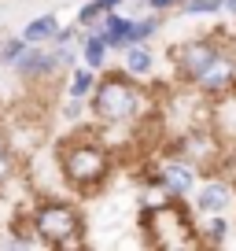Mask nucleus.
<instances>
[{"instance_id": "obj_13", "label": "nucleus", "mask_w": 236, "mask_h": 251, "mask_svg": "<svg viewBox=\"0 0 236 251\" xmlns=\"http://www.w3.org/2000/svg\"><path fill=\"white\" fill-rule=\"evenodd\" d=\"M96 71L89 67V63H81V67H71V78H67V93H71V100H89L96 89Z\"/></svg>"}, {"instance_id": "obj_17", "label": "nucleus", "mask_w": 236, "mask_h": 251, "mask_svg": "<svg viewBox=\"0 0 236 251\" xmlns=\"http://www.w3.org/2000/svg\"><path fill=\"white\" fill-rule=\"evenodd\" d=\"M159 26H163L159 23V11H151L148 19H137L133 23V45H148V41L159 33Z\"/></svg>"}, {"instance_id": "obj_5", "label": "nucleus", "mask_w": 236, "mask_h": 251, "mask_svg": "<svg viewBox=\"0 0 236 251\" xmlns=\"http://www.w3.org/2000/svg\"><path fill=\"white\" fill-rule=\"evenodd\" d=\"M221 45H225V33H211V37H192L185 45H173L170 48V63H173V74L185 89H192L199 81V74L218 59Z\"/></svg>"}, {"instance_id": "obj_2", "label": "nucleus", "mask_w": 236, "mask_h": 251, "mask_svg": "<svg viewBox=\"0 0 236 251\" xmlns=\"http://www.w3.org/2000/svg\"><path fill=\"white\" fill-rule=\"evenodd\" d=\"M89 107H93L96 122L103 126H133L148 115V93L133 81V74H118L107 71L96 81L93 96H89Z\"/></svg>"}, {"instance_id": "obj_24", "label": "nucleus", "mask_w": 236, "mask_h": 251, "mask_svg": "<svg viewBox=\"0 0 236 251\" xmlns=\"http://www.w3.org/2000/svg\"><path fill=\"white\" fill-rule=\"evenodd\" d=\"M8 148V133H4V129H0V151Z\"/></svg>"}, {"instance_id": "obj_6", "label": "nucleus", "mask_w": 236, "mask_h": 251, "mask_svg": "<svg viewBox=\"0 0 236 251\" xmlns=\"http://www.w3.org/2000/svg\"><path fill=\"white\" fill-rule=\"evenodd\" d=\"M233 89H236V41L225 37L218 59L199 74V81L192 85V93H199L203 100H218V96L233 93Z\"/></svg>"}, {"instance_id": "obj_3", "label": "nucleus", "mask_w": 236, "mask_h": 251, "mask_svg": "<svg viewBox=\"0 0 236 251\" xmlns=\"http://www.w3.org/2000/svg\"><path fill=\"white\" fill-rule=\"evenodd\" d=\"M144 236L148 244L166 251H177V248H203L199 240V226L189 218L177 196L170 200H159V203H148V214H144Z\"/></svg>"}, {"instance_id": "obj_19", "label": "nucleus", "mask_w": 236, "mask_h": 251, "mask_svg": "<svg viewBox=\"0 0 236 251\" xmlns=\"http://www.w3.org/2000/svg\"><path fill=\"white\" fill-rule=\"evenodd\" d=\"M185 15H214V11H225V0H185Z\"/></svg>"}, {"instance_id": "obj_7", "label": "nucleus", "mask_w": 236, "mask_h": 251, "mask_svg": "<svg viewBox=\"0 0 236 251\" xmlns=\"http://www.w3.org/2000/svg\"><path fill=\"white\" fill-rule=\"evenodd\" d=\"M196 174H199V170L181 155V151L166 155L163 163L155 166V181H159V188H163V192H170V196H177V200L192 196V188H196Z\"/></svg>"}, {"instance_id": "obj_10", "label": "nucleus", "mask_w": 236, "mask_h": 251, "mask_svg": "<svg viewBox=\"0 0 236 251\" xmlns=\"http://www.w3.org/2000/svg\"><path fill=\"white\" fill-rule=\"evenodd\" d=\"M133 23H137V19L118 15V11H107V15H103V41H107L115 52H126V48L133 45Z\"/></svg>"}, {"instance_id": "obj_23", "label": "nucleus", "mask_w": 236, "mask_h": 251, "mask_svg": "<svg viewBox=\"0 0 236 251\" xmlns=\"http://www.w3.org/2000/svg\"><path fill=\"white\" fill-rule=\"evenodd\" d=\"M225 11H229V15H236V0H225Z\"/></svg>"}, {"instance_id": "obj_8", "label": "nucleus", "mask_w": 236, "mask_h": 251, "mask_svg": "<svg viewBox=\"0 0 236 251\" xmlns=\"http://www.w3.org/2000/svg\"><path fill=\"white\" fill-rule=\"evenodd\" d=\"M11 71H15L23 81H45V78H52V74L67 71V67H63V55L55 52V48L48 52V48H41V45H30V48L15 59V67H11Z\"/></svg>"}, {"instance_id": "obj_22", "label": "nucleus", "mask_w": 236, "mask_h": 251, "mask_svg": "<svg viewBox=\"0 0 236 251\" xmlns=\"http://www.w3.org/2000/svg\"><path fill=\"white\" fill-rule=\"evenodd\" d=\"M141 8L144 11H159V15H163V11L177 8V0H141Z\"/></svg>"}, {"instance_id": "obj_21", "label": "nucleus", "mask_w": 236, "mask_h": 251, "mask_svg": "<svg viewBox=\"0 0 236 251\" xmlns=\"http://www.w3.org/2000/svg\"><path fill=\"white\" fill-rule=\"evenodd\" d=\"M74 41H81V33L74 30V26H59V30H55V37H52V45L63 48V45H74Z\"/></svg>"}, {"instance_id": "obj_15", "label": "nucleus", "mask_w": 236, "mask_h": 251, "mask_svg": "<svg viewBox=\"0 0 236 251\" xmlns=\"http://www.w3.org/2000/svg\"><path fill=\"white\" fill-rule=\"evenodd\" d=\"M55 30H59V19L48 11V15H37L33 23H26L23 37L30 41V45H45V41H52V37H55Z\"/></svg>"}, {"instance_id": "obj_14", "label": "nucleus", "mask_w": 236, "mask_h": 251, "mask_svg": "<svg viewBox=\"0 0 236 251\" xmlns=\"http://www.w3.org/2000/svg\"><path fill=\"white\" fill-rule=\"evenodd\" d=\"M126 71L133 74V78H148V74L155 71V55H151L148 45H129L126 48Z\"/></svg>"}, {"instance_id": "obj_9", "label": "nucleus", "mask_w": 236, "mask_h": 251, "mask_svg": "<svg viewBox=\"0 0 236 251\" xmlns=\"http://www.w3.org/2000/svg\"><path fill=\"white\" fill-rule=\"evenodd\" d=\"M233 200H236V188L221 177H207L196 188V211L199 214H229Z\"/></svg>"}, {"instance_id": "obj_18", "label": "nucleus", "mask_w": 236, "mask_h": 251, "mask_svg": "<svg viewBox=\"0 0 236 251\" xmlns=\"http://www.w3.org/2000/svg\"><path fill=\"white\" fill-rule=\"evenodd\" d=\"M30 48V41L26 37H8L4 45H0V67H15V59Z\"/></svg>"}, {"instance_id": "obj_20", "label": "nucleus", "mask_w": 236, "mask_h": 251, "mask_svg": "<svg viewBox=\"0 0 236 251\" xmlns=\"http://www.w3.org/2000/svg\"><path fill=\"white\" fill-rule=\"evenodd\" d=\"M15 174H19V163H15V155H11V148H4L0 151V188H8Z\"/></svg>"}, {"instance_id": "obj_1", "label": "nucleus", "mask_w": 236, "mask_h": 251, "mask_svg": "<svg viewBox=\"0 0 236 251\" xmlns=\"http://www.w3.org/2000/svg\"><path fill=\"white\" fill-rule=\"evenodd\" d=\"M55 166L63 174V181L74 192H100L103 181L111 177L115 163H111L107 144H100L96 133H74L55 144Z\"/></svg>"}, {"instance_id": "obj_4", "label": "nucleus", "mask_w": 236, "mask_h": 251, "mask_svg": "<svg viewBox=\"0 0 236 251\" xmlns=\"http://www.w3.org/2000/svg\"><path fill=\"white\" fill-rule=\"evenodd\" d=\"M30 229L41 236L45 248H59V251L81 248V236H85V222H81L78 207L67 203V200H41V203H33Z\"/></svg>"}, {"instance_id": "obj_16", "label": "nucleus", "mask_w": 236, "mask_h": 251, "mask_svg": "<svg viewBox=\"0 0 236 251\" xmlns=\"http://www.w3.org/2000/svg\"><path fill=\"white\" fill-rule=\"evenodd\" d=\"M122 4H126V0H89L85 8L78 11V26H81V30H85V26L100 23V19L107 15V11H118V8H122Z\"/></svg>"}, {"instance_id": "obj_11", "label": "nucleus", "mask_w": 236, "mask_h": 251, "mask_svg": "<svg viewBox=\"0 0 236 251\" xmlns=\"http://www.w3.org/2000/svg\"><path fill=\"white\" fill-rule=\"evenodd\" d=\"M78 48H81V63H89L93 71H103V63H107V52H111V45L103 41V33H96V30H81Z\"/></svg>"}, {"instance_id": "obj_12", "label": "nucleus", "mask_w": 236, "mask_h": 251, "mask_svg": "<svg viewBox=\"0 0 236 251\" xmlns=\"http://www.w3.org/2000/svg\"><path fill=\"white\" fill-rule=\"evenodd\" d=\"M229 229H233V222H229L225 214H203V222H199V240H203V248H221V244L229 240Z\"/></svg>"}]
</instances>
